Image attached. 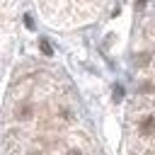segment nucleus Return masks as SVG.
<instances>
[{
	"instance_id": "f257e3e1",
	"label": "nucleus",
	"mask_w": 155,
	"mask_h": 155,
	"mask_svg": "<svg viewBox=\"0 0 155 155\" xmlns=\"http://www.w3.org/2000/svg\"><path fill=\"white\" fill-rule=\"evenodd\" d=\"M155 131V116H145L143 121H140V133L143 136H150Z\"/></svg>"
},
{
	"instance_id": "f03ea898",
	"label": "nucleus",
	"mask_w": 155,
	"mask_h": 155,
	"mask_svg": "<svg viewBox=\"0 0 155 155\" xmlns=\"http://www.w3.org/2000/svg\"><path fill=\"white\" fill-rule=\"evenodd\" d=\"M17 116H19L22 121H24V119H29V116H31V107H29V104H24L22 109H17Z\"/></svg>"
},
{
	"instance_id": "7ed1b4c3",
	"label": "nucleus",
	"mask_w": 155,
	"mask_h": 155,
	"mask_svg": "<svg viewBox=\"0 0 155 155\" xmlns=\"http://www.w3.org/2000/svg\"><path fill=\"white\" fill-rule=\"evenodd\" d=\"M39 44H41V51H44V53H46V56H51V53H53V51H51V44H48V41H46V39H41V41H39Z\"/></svg>"
},
{
	"instance_id": "20e7f679",
	"label": "nucleus",
	"mask_w": 155,
	"mask_h": 155,
	"mask_svg": "<svg viewBox=\"0 0 155 155\" xmlns=\"http://www.w3.org/2000/svg\"><path fill=\"white\" fill-rule=\"evenodd\" d=\"M136 61H138V65H148V61H150V53H140Z\"/></svg>"
},
{
	"instance_id": "39448f33",
	"label": "nucleus",
	"mask_w": 155,
	"mask_h": 155,
	"mask_svg": "<svg viewBox=\"0 0 155 155\" xmlns=\"http://www.w3.org/2000/svg\"><path fill=\"white\" fill-rule=\"evenodd\" d=\"M140 92H145V94H148V92H155V87H153L150 82H143V85H140Z\"/></svg>"
},
{
	"instance_id": "423d86ee",
	"label": "nucleus",
	"mask_w": 155,
	"mask_h": 155,
	"mask_svg": "<svg viewBox=\"0 0 155 155\" xmlns=\"http://www.w3.org/2000/svg\"><path fill=\"white\" fill-rule=\"evenodd\" d=\"M124 97V90L121 87H114V99H121Z\"/></svg>"
},
{
	"instance_id": "0eeeda50",
	"label": "nucleus",
	"mask_w": 155,
	"mask_h": 155,
	"mask_svg": "<svg viewBox=\"0 0 155 155\" xmlns=\"http://www.w3.org/2000/svg\"><path fill=\"white\" fill-rule=\"evenodd\" d=\"M68 155H82L80 150H68Z\"/></svg>"
}]
</instances>
